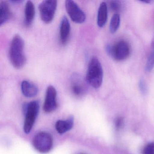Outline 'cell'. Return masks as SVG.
I'll return each mask as SVG.
<instances>
[{
    "mask_svg": "<svg viewBox=\"0 0 154 154\" xmlns=\"http://www.w3.org/2000/svg\"><path fill=\"white\" fill-rule=\"evenodd\" d=\"M25 42L22 38L17 35L13 37L9 49V57L11 64L15 68H22L26 62L25 55Z\"/></svg>",
    "mask_w": 154,
    "mask_h": 154,
    "instance_id": "6da1fadb",
    "label": "cell"
},
{
    "mask_svg": "<svg viewBox=\"0 0 154 154\" xmlns=\"http://www.w3.org/2000/svg\"><path fill=\"white\" fill-rule=\"evenodd\" d=\"M103 79V71L99 59L93 57L88 64L86 81L93 88L98 89L101 85Z\"/></svg>",
    "mask_w": 154,
    "mask_h": 154,
    "instance_id": "7a4b0ae2",
    "label": "cell"
},
{
    "mask_svg": "<svg viewBox=\"0 0 154 154\" xmlns=\"http://www.w3.org/2000/svg\"><path fill=\"white\" fill-rule=\"evenodd\" d=\"M23 109L25 115L23 129L25 133L29 134L34 126L39 112V102L35 100L25 103L23 105Z\"/></svg>",
    "mask_w": 154,
    "mask_h": 154,
    "instance_id": "3957f363",
    "label": "cell"
},
{
    "mask_svg": "<svg viewBox=\"0 0 154 154\" xmlns=\"http://www.w3.org/2000/svg\"><path fill=\"white\" fill-rule=\"evenodd\" d=\"M106 52L109 55L117 61H123L129 56L130 47L126 41L121 40L114 45H107Z\"/></svg>",
    "mask_w": 154,
    "mask_h": 154,
    "instance_id": "277c9868",
    "label": "cell"
},
{
    "mask_svg": "<svg viewBox=\"0 0 154 154\" xmlns=\"http://www.w3.org/2000/svg\"><path fill=\"white\" fill-rule=\"evenodd\" d=\"M53 138L51 134L46 131H40L35 135L33 145L38 152L43 154L48 153L53 147Z\"/></svg>",
    "mask_w": 154,
    "mask_h": 154,
    "instance_id": "5b68a950",
    "label": "cell"
},
{
    "mask_svg": "<svg viewBox=\"0 0 154 154\" xmlns=\"http://www.w3.org/2000/svg\"><path fill=\"white\" fill-rule=\"evenodd\" d=\"M57 2L55 0H45L38 6L41 20L44 23L49 24L53 21L57 8Z\"/></svg>",
    "mask_w": 154,
    "mask_h": 154,
    "instance_id": "8992f818",
    "label": "cell"
},
{
    "mask_svg": "<svg viewBox=\"0 0 154 154\" xmlns=\"http://www.w3.org/2000/svg\"><path fill=\"white\" fill-rule=\"evenodd\" d=\"M65 7L72 21L77 24H82L85 21L86 15L74 1L67 0L65 2Z\"/></svg>",
    "mask_w": 154,
    "mask_h": 154,
    "instance_id": "52a82bcc",
    "label": "cell"
},
{
    "mask_svg": "<svg viewBox=\"0 0 154 154\" xmlns=\"http://www.w3.org/2000/svg\"><path fill=\"white\" fill-rule=\"evenodd\" d=\"M57 92L55 88L53 85L48 86L46 92L45 98L43 106L45 112L49 113L56 109L57 107Z\"/></svg>",
    "mask_w": 154,
    "mask_h": 154,
    "instance_id": "ba28073f",
    "label": "cell"
},
{
    "mask_svg": "<svg viewBox=\"0 0 154 154\" xmlns=\"http://www.w3.org/2000/svg\"><path fill=\"white\" fill-rule=\"evenodd\" d=\"M70 85L72 92L77 97L83 96L86 92L85 81L78 74H74L71 76Z\"/></svg>",
    "mask_w": 154,
    "mask_h": 154,
    "instance_id": "9c48e42d",
    "label": "cell"
},
{
    "mask_svg": "<svg viewBox=\"0 0 154 154\" xmlns=\"http://www.w3.org/2000/svg\"><path fill=\"white\" fill-rule=\"evenodd\" d=\"M71 32V25L67 17L64 16L61 20L60 25V42L62 45H65L68 42Z\"/></svg>",
    "mask_w": 154,
    "mask_h": 154,
    "instance_id": "30bf717a",
    "label": "cell"
},
{
    "mask_svg": "<svg viewBox=\"0 0 154 154\" xmlns=\"http://www.w3.org/2000/svg\"><path fill=\"white\" fill-rule=\"evenodd\" d=\"M24 11V25L26 27H29L33 23L35 15V6L31 1L27 2Z\"/></svg>",
    "mask_w": 154,
    "mask_h": 154,
    "instance_id": "8fae6325",
    "label": "cell"
},
{
    "mask_svg": "<svg viewBox=\"0 0 154 154\" xmlns=\"http://www.w3.org/2000/svg\"><path fill=\"white\" fill-rule=\"evenodd\" d=\"M21 90L23 95L28 98L35 97L38 92L37 86L27 80H24L21 82Z\"/></svg>",
    "mask_w": 154,
    "mask_h": 154,
    "instance_id": "7c38bea8",
    "label": "cell"
},
{
    "mask_svg": "<svg viewBox=\"0 0 154 154\" xmlns=\"http://www.w3.org/2000/svg\"><path fill=\"white\" fill-rule=\"evenodd\" d=\"M73 125L74 118L72 116L66 120L57 121L56 122L55 128L58 133L63 134L72 129Z\"/></svg>",
    "mask_w": 154,
    "mask_h": 154,
    "instance_id": "4fadbf2b",
    "label": "cell"
},
{
    "mask_svg": "<svg viewBox=\"0 0 154 154\" xmlns=\"http://www.w3.org/2000/svg\"><path fill=\"white\" fill-rule=\"evenodd\" d=\"M108 19V7L105 2L100 4L97 15V25L99 27L104 26Z\"/></svg>",
    "mask_w": 154,
    "mask_h": 154,
    "instance_id": "5bb4252c",
    "label": "cell"
},
{
    "mask_svg": "<svg viewBox=\"0 0 154 154\" xmlns=\"http://www.w3.org/2000/svg\"><path fill=\"white\" fill-rule=\"evenodd\" d=\"M11 13L9 6L7 2L2 1L0 3V25L2 26L8 22L11 17Z\"/></svg>",
    "mask_w": 154,
    "mask_h": 154,
    "instance_id": "9a60e30c",
    "label": "cell"
},
{
    "mask_svg": "<svg viewBox=\"0 0 154 154\" xmlns=\"http://www.w3.org/2000/svg\"><path fill=\"white\" fill-rule=\"evenodd\" d=\"M120 24V17L118 13L112 16L110 23V31L112 34H114L118 30Z\"/></svg>",
    "mask_w": 154,
    "mask_h": 154,
    "instance_id": "2e32d148",
    "label": "cell"
},
{
    "mask_svg": "<svg viewBox=\"0 0 154 154\" xmlns=\"http://www.w3.org/2000/svg\"><path fill=\"white\" fill-rule=\"evenodd\" d=\"M154 67V49L150 53L148 57L145 66V71L146 72H150Z\"/></svg>",
    "mask_w": 154,
    "mask_h": 154,
    "instance_id": "e0dca14e",
    "label": "cell"
},
{
    "mask_svg": "<svg viewBox=\"0 0 154 154\" xmlns=\"http://www.w3.org/2000/svg\"><path fill=\"white\" fill-rule=\"evenodd\" d=\"M109 7L111 9L115 12H119L122 8V5L119 1H112L110 2Z\"/></svg>",
    "mask_w": 154,
    "mask_h": 154,
    "instance_id": "ac0fdd59",
    "label": "cell"
},
{
    "mask_svg": "<svg viewBox=\"0 0 154 154\" xmlns=\"http://www.w3.org/2000/svg\"><path fill=\"white\" fill-rule=\"evenodd\" d=\"M143 154H154V142H150L145 146Z\"/></svg>",
    "mask_w": 154,
    "mask_h": 154,
    "instance_id": "d6986e66",
    "label": "cell"
},
{
    "mask_svg": "<svg viewBox=\"0 0 154 154\" xmlns=\"http://www.w3.org/2000/svg\"><path fill=\"white\" fill-rule=\"evenodd\" d=\"M139 87L140 91L142 94H145L147 91V87L145 81L143 80H140L139 82Z\"/></svg>",
    "mask_w": 154,
    "mask_h": 154,
    "instance_id": "ffe728a7",
    "label": "cell"
},
{
    "mask_svg": "<svg viewBox=\"0 0 154 154\" xmlns=\"http://www.w3.org/2000/svg\"><path fill=\"white\" fill-rule=\"evenodd\" d=\"M123 119L121 117H119L116 119L115 121V126L117 128H119L122 127V124H123Z\"/></svg>",
    "mask_w": 154,
    "mask_h": 154,
    "instance_id": "44dd1931",
    "label": "cell"
},
{
    "mask_svg": "<svg viewBox=\"0 0 154 154\" xmlns=\"http://www.w3.org/2000/svg\"><path fill=\"white\" fill-rule=\"evenodd\" d=\"M23 2V1H21V0H12V1H11V2L13 3H17V4H20Z\"/></svg>",
    "mask_w": 154,
    "mask_h": 154,
    "instance_id": "7402d4cb",
    "label": "cell"
},
{
    "mask_svg": "<svg viewBox=\"0 0 154 154\" xmlns=\"http://www.w3.org/2000/svg\"><path fill=\"white\" fill-rule=\"evenodd\" d=\"M141 2H143V3H147V4H150L153 2V1H151V0H145V1H141Z\"/></svg>",
    "mask_w": 154,
    "mask_h": 154,
    "instance_id": "603a6c76",
    "label": "cell"
},
{
    "mask_svg": "<svg viewBox=\"0 0 154 154\" xmlns=\"http://www.w3.org/2000/svg\"><path fill=\"white\" fill-rule=\"evenodd\" d=\"M83 154V153H82V154Z\"/></svg>",
    "mask_w": 154,
    "mask_h": 154,
    "instance_id": "cb8c5ba5",
    "label": "cell"
}]
</instances>
